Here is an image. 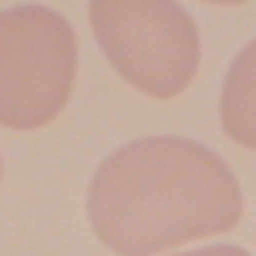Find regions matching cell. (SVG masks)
<instances>
[{
    "label": "cell",
    "instance_id": "3",
    "mask_svg": "<svg viewBox=\"0 0 256 256\" xmlns=\"http://www.w3.org/2000/svg\"><path fill=\"white\" fill-rule=\"evenodd\" d=\"M88 20L118 78L155 102L179 98L199 74V27L172 0H94Z\"/></svg>",
    "mask_w": 256,
    "mask_h": 256
},
{
    "label": "cell",
    "instance_id": "5",
    "mask_svg": "<svg viewBox=\"0 0 256 256\" xmlns=\"http://www.w3.org/2000/svg\"><path fill=\"white\" fill-rule=\"evenodd\" d=\"M176 256H253V253H246L243 246L219 243V246H202V250H186V253H176Z\"/></svg>",
    "mask_w": 256,
    "mask_h": 256
},
{
    "label": "cell",
    "instance_id": "2",
    "mask_svg": "<svg viewBox=\"0 0 256 256\" xmlns=\"http://www.w3.org/2000/svg\"><path fill=\"white\" fill-rule=\"evenodd\" d=\"M78 78V34L44 4L0 10V128L38 132L61 115Z\"/></svg>",
    "mask_w": 256,
    "mask_h": 256
},
{
    "label": "cell",
    "instance_id": "1",
    "mask_svg": "<svg viewBox=\"0 0 256 256\" xmlns=\"http://www.w3.org/2000/svg\"><path fill=\"white\" fill-rule=\"evenodd\" d=\"M88 222L115 256H155L240 226L243 189L226 158L182 135L115 148L88 186Z\"/></svg>",
    "mask_w": 256,
    "mask_h": 256
},
{
    "label": "cell",
    "instance_id": "6",
    "mask_svg": "<svg viewBox=\"0 0 256 256\" xmlns=\"http://www.w3.org/2000/svg\"><path fill=\"white\" fill-rule=\"evenodd\" d=\"M0 176H4V158H0Z\"/></svg>",
    "mask_w": 256,
    "mask_h": 256
},
{
    "label": "cell",
    "instance_id": "4",
    "mask_svg": "<svg viewBox=\"0 0 256 256\" xmlns=\"http://www.w3.org/2000/svg\"><path fill=\"white\" fill-rule=\"evenodd\" d=\"M219 125L243 148L256 152V38L232 58L219 91Z\"/></svg>",
    "mask_w": 256,
    "mask_h": 256
}]
</instances>
